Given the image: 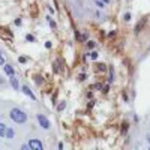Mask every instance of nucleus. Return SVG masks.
I'll use <instances>...</instances> for the list:
<instances>
[{
    "label": "nucleus",
    "instance_id": "obj_1",
    "mask_svg": "<svg viewBox=\"0 0 150 150\" xmlns=\"http://www.w3.org/2000/svg\"><path fill=\"white\" fill-rule=\"evenodd\" d=\"M9 117H11V120L14 122V123H17V125H24L27 122V114H26V111H23L21 108H12L11 111H9Z\"/></svg>",
    "mask_w": 150,
    "mask_h": 150
},
{
    "label": "nucleus",
    "instance_id": "obj_2",
    "mask_svg": "<svg viewBox=\"0 0 150 150\" xmlns=\"http://www.w3.org/2000/svg\"><path fill=\"white\" fill-rule=\"evenodd\" d=\"M36 120H38L39 126H41L44 131H48L50 128H51V122H50L48 117H47L45 114H42V112H38V114H36Z\"/></svg>",
    "mask_w": 150,
    "mask_h": 150
},
{
    "label": "nucleus",
    "instance_id": "obj_3",
    "mask_svg": "<svg viewBox=\"0 0 150 150\" xmlns=\"http://www.w3.org/2000/svg\"><path fill=\"white\" fill-rule=\"evenodd\" d=\"M27 144H29V147H30L32 150H44L42 141L38 140V138H30V140L27 141Z\"/></svg>",
    "mask_w": 150,
    "mask_h": 150
},
{
    "label": "nucleus",
    "instance_id": "obj_4",
    "mask_svg": "<svg viewBox=\"0 0 150 150\" xmlns=\"http://www.w3.org/2000/svg\"><path fill=\"white\" fill-rule=\"evenodd\" d=\"M9 84H11V87H12L15 92L21 90V84H20V81H18L17 77H9Z\"/></svg>",
    "mask_w": 150,
    "mask_h": 150
},
{
    "label": "nucleus",
    "instance_id": "obj_5",
    "mask_svg": "<svg viewBox=\"0 0 150 150\" xmlns=\"http://www.w3.org/2000/svg\"><path fill=\"white\" fill-rule=\"evenodd\" d=\"M21 92H23L24 95H26V96H29V98L32 99V101H36V96H35V93L30 90V87H29V86H26V84L21 86Z\"/></svg>",
    "mask_w": 150,
    "mask_h": 150
},
{
    "label": "nucleus",
    "instance_id": "obj_6",
    "mask_svg": "<svg viewBox=\"0 0 150 150\" xmlns=\"http://www.w3.org/2000/svg\"><path fill=\"white\" fill-rule=\"evenodd\" d=\"M3 72L6 74V75H9V77H15V69H14V66H11V65H5L3 66Z\"/></svg>",
    "mask_w": 150,
    "mask_h": 150
},
{
    "label": "nucleus",
    "instance_id": "obj_7",
    "mask_svg": "<svg viewBox=\"0 0 150 150\" xmlns=\"http://www.w3.org/2000/svg\"><path fill=\"white\" fill-rule=\"evenodd\" d=\"M6 140H14L15 138V131H14V128H11V126H8V131H6V137H5Z\"/></svg>",
    "mask_w": 150,
    "mask_h": 150
},
{
    "label": "nucleus",
    "instance_id": "obj_8",
    "mask_svg": "<svg viewBox=\"0 0 150 150\" xmlns=\"http://www.w3.org/2000/svg\"><path fill=\"white\" fill-rule=\"evenodd\" d=\"M146 21H147V18H141V21H140V23H137V26H135V33H137V35H138V33L141 32V29L144 27Z\"/></svg>",
    "mask_w": 150,
    "mask_h": 150
},
{
    "label": "nucleus",
    "instance_id": "obj_9",
    "mask_svg": "<svg viewBox=\"0 0 150 150\" xmlns=\"http://www.w3.org/2000/svg\"><path fill=\"white\" fill-rule=\"evenodd\" d=\"M6 131H8V126L5 123L0 122V138H5V137H6Z\"/></svg>",
    "mask_w": 150,
    "mask_h": 150
},
{
    "label": "nucleus",
    "instance_id": "obj_10",
    "mask_svg": "<svg viewBox=\"0 0 150 150\" xmlns=\"http://www.w3.org/2000/svg\"><path fill=\"white\" fill-rule=\"evenodd\" d=\"M95 69H96L98 72H105V71H107V65H104V63H96V65H95Z\"/></svg>",
    "mask_w": 150,
    "mask_h": 150
},
{
    "label": "nucleus",
    "instance_id": "obj_11",
    "mask_svg": "<svg viewBox=\"0 0 150 150\" xmlns=\"http://www.w3.org/2000/svg\"><path fill=\"white\" fill-rule=\"evenodd\" d=\"M47 21H48V24H50V27H51L53 30H56L57 29V24H56V21L51 18V17H47Z\"/></svg>",
    "mask_w": 150,
    "mask_h": 150
},
{
    "label": "nucleus",
    "instance_id": "obj_12",
    "mask_svg": "<svg viewBox=\"0 0 150 150\" xmlns=\"http://www.w3.org/2000/svg\"><path fill=\"white\" fill-rule=\"evenodd\" d=\"M108 69H110V77H108V84H111L112 81H114V69H112V66H110Z\"/></svg>",
    "mask_w": 150,
    "mask_h": 150
},
{
    "label": "nucleus",
    "instance_id": "obj_13",
    "mask_svg": "<svg viewBox=\"0 0 150 150\" xmlns=\"http://www.w3.org/2000/svg\"><path fill=\"white\" fill-rule=\"evenodd\" d=\"M65 108H66V101H60V104L57 105V108H56V110H57L59 112H62Z\"/></svg>",
    "mask_w": 150,
    "mask_h": 150
},
{
    "label": "nucleus",
    "instance_id": "obj_14",
    "mask_svg": "<svg viewBox=\"0 0 150 150\" xmlns=\"http://www.w3.org/2000/svg\"><path fill=\"white\" fill-rule=\"evenodd\" d=\"M87 56L90 57V60H96V59L99 57V53H98V51H95V50H93V51H90V53L87 54Z\"/></svg>",
    "mask_w": 150,
    "mask_h": 150
},
{
    "label": "nucleus",
    "instance_id": "obj_15",
    "mask_svg": "<svg viewBox=\"0 0 150 150\" xmlns=\"http://www.w3.org/2000/svg\"><path fill=\"white\" fill-rule=\"evenodd\" d=\"M86 45H87V48H89L90 51H93L95 47H96V42H93V41H87V42H86Z\"/></svg>",
    "mask_w": 150,
    "mask_h": 150
},
{
    "label": "nucleus",
    "instance_id": "obj_16",
    "mask_svg": "<svg viewBox=\"0 0 150 150\" xmlns=\"http://www.w3.org/2000/svg\"><path fill=\"white\" fill-rule=\"evenodd\" d=\"M33 78H35V83H36L38 86H41V84L44 83V78L41 77V75H35V77H33Z\"/></svg>",
    "mask_w": 150,
    "mask_h": 150
},
{
    "label": "nucleus",
    "instance_id": "obj_17",
    "mask_svg": "<svg viewBox=\"0 0 150 150\" xmlns=\"http://www.w3.org/2000/svg\"><path fill=\"white\" fill-rule=\"evenodd\" d=\"M26 41H27V42H36V38H35L33 35L27 33V35H26Z\"/></svg>",
    "mask_w": 150,
    "mask_h": 150
},
{
    "label": "nucleus",
    "instance_id": "obj_18",
    "mask_svg": "<svg viewBox=\"0 0 150 150\" xmlns=\"http://www.w3.org/2000/svg\"><path fill=\"white\" fill-rule=\"evenodd\" d=\"M78 80H80V81H86V80H87V75H86L84 72L78 74Z\"/></svg>",
    "mask_w": 150,
    "mask_h": 150
},
{
    "label": "nucleus",
    "instance_id": "obj_19",
    "mask_svg": "<svg viewBox=\"0 0 150 150\" xmlns=\"http://www.w3.org/2000/svg\"><path fill=\"white\" fill-rule=\"evenodd\" d=\"M95 3L98 5V8H101V9H104V8H105V3H104V2H101V0H95Z\"/></svg>",
    "mask_w": 150,
    "mask_h": 150
},
{
    "label": "nucleus",
    "instance_id": "obj_20",
    "mask_svg": "<svg viewBox=\"0 0 150 150\" xmlns=\"http://www.w3.org/2000/svg\"><path fill=\"white\" fill-rule=\"evenodd\" d=\"M0 65H2V66H5V65H6V60H5V57H3L2 51H0Z\"/></svg>",
    "mask_w": 150,
    "mask_h": 150
},
{
    "label": "nucleus",
    "instance_id": "obj_21",
    "mask_svg": "<svg viewBox=\"0 0 150 150\" xmlns=\"http://www.w3.org/2000/svg\"><path fill=\"white\" fill-rule=\"evenodd\" d=\"M53 72L54 74H59V65H57V62H54V63H53Z\"/></svg>",
    "mask_w": 150,
    "mask_h": 150
},
{
    "label": "nucleus",
    "instance_id": "obj_22",
    "mask_svg": "<svg viewBox=\"0 0 150 150\" xmlns=\"http://www.w3.org/2000/svg\"><path fill=\"white\" fill-rule=\"evenodd\" d=\"M27 57H24V56H21V57H18V62H20V63H27Z\"/></svg>",
    "mask_w": 150,
    "mask_h": 150
},
{
    "label": "nucleus",
    "instance_id": "obj_23",
    "mask_svg": "<svg viewBox=\"0 0 150 150\" xmlns=\"http://www.w3.org/2000/svg\"><path fill=\"white\" fill-rule=\"evenodd\" d=\"M123 20L125 21H131V14H129V12H126V14L123 15Z\"/></svg>",
    "mask_w": 150,
    "mask_h": 150
},
{
    "label": "nucleus",
    "instance_id": "obj_24",
    "mask_svg": "<svg viewBox=\"0 0 150 150\" xmlns=\"http://www.w3.org/2000/svg\"><path fill=\"white\" fill-rule=\"evenodd\" d=\"M92 89H101V90H102V84H101V83H96V84L92 86Z\"/></svg>",
    "mask_w": 150,
    "mask_h": 150
},
{
    "label": "nucleus",
    "instance_id": "obj_25",
    "mask_svg": "<svg viewBox=\"0 0 150 150\" xmlns=\"http://www.w3.org/2000/svg\"><path fill=\"white\" fill-rule=\"evenodd\" d=\"M122 126H123V128H122V132H128V128H129V125H128V123H123Z\"/></svg>",
    "mask_w": 150,
    "mask_h": 150
},
{
    "label": "nucleus",
    "instance_id": "obj_26",
    "mask_svg": "<svg viewBox=\"0 0 150 150\" xmlns=\"http://www.w3.org/2000/svg\"><path fill=\"white\" fill-rule=\"evenodd\" d=\"M20 150H32V149L29 147V144H23V146L20 147Z\"/></svg>",
    "mask_w": 150,
    "mask_h": 150
},
{
    "label": "nucleus",
    "instance_id": "obj_27",
    "mask_svg": "<svg viewBox=\"0 0 150 150\" xmlns=\"http://www.w3.org/2000/svg\"><path fill=\"white\" fill-rule=\"evenodd\" d=\"M87 39H89V35H87V32L83 33V42H87Z\"/></svg>",
    "mask_w": 150,
    "mask_h": 150
},
{
    "label": "nucleus",
    "instance_id": "obj_28",
    "mask_svg": "<svg viewBox=\"0 0 150 150\" xmlns=\"http://www.w3.org/2000/svg\"><path fill=\"white\" fill-rule=\"evenodd\" d=\"M51 47H53L51 41H47V42H45V48H47V50H50V48H51Z\"/></svg>",
    "mask_w": 150,
    "mask_h": 150
},
{
    "label": "nucleus",
    "instance_id": "obj_29",
    "mask_svg": "<svg viewBox=\"0 0 150 150\" xmlns=\"http://www.w3.org/2000/svg\"><path fill=\"white\" fill-rule=\"evenodd\" d=\"M14 23H15V26H21V23H23V20H21V18H17V20H15Z\"/></svg>",
    "mask_w": 150,
    "mask_h": 150
},
{
    "label": "nucleus",
    "instance_id": "obj_30",
    "mask_svg": "<svg viewBox=\"0 0 150 150\" xmlns=\"http://www.w3.org/2000/svg\"><path fill=\"white\" fill-rule=\"evenodd\" d=\"M123 99H125V102H129V96L126 95V92L123 93Z\"/></svg>",
    "mask_w": 150,
    "mask_h": 150
},
{
    "label": "nucleus",
    "instance_id": "obj_31",
    "mask_svg": "<svg viewBox=\"0 0 150 150\" xmlns=\"http://www.w3.org/2000/svg\"><path fill=\"white\" fill-rule=\"evenodd\" d=\"M108 90H110V86H105V87H102V92H104V93H108Z\"/></svg>",
    "mask_w": 150,
    "mask_h": 150
},
{
    "label": "nucleus",
    "instance_id": "obj_32",
    "mask_svg": "<svg viewBox=\"0 0 150 150\" xmlns=\"http://www.w3.org/2000/svg\"><path fill=\"white\" fill-rule=\"evenodd\" d=\"M5 84H6L5 78H3V77H0V86H5Z\"/></svg>",
    "mask_w": 150,
    "mask_h": 150
},
{
    "label": "nucleus",
    "instance_id": "obj_33",
    "mask_svg": "<svg viewBox=\"0 0 150 150\" xmlns=\"http://www.w3.org/2000/svg\"><path fill=\"white\" fill-rule=\"evenodd\" d=\"M87 98H89V99H92L93 98V92H87V95H86Z\"/></svg>",
    "mask_w": 150,
    "mask_h": 150
},
{
    "label": "nucleus",
    "instance_id": "obj_34",
    "mask_svg": "<svg viewBox=\"0 0 150 150\" xmlns=\"http://www.w3.org/2000/svg\"><path fill=\"white\" fill-rule=\"evenodd\" d=\"M146 141L150 144V134H146Z\"/></svg>",
    "mask_w": 150,
    "mask_h": 150
},
{
    "label": "nucleus",
    "instance_id": "obj_35",
    "mask_svg": "<svg viewBox=\"0 0 150 150\" xmlns=\"http://www.w3.org/2000/svg\"><path fill=\"white\" fill-rule=\"evenodd\" d=\"M48 11H50V14H54V9L51 6H48Z\"/></svg>",
    "mask_w": 150,
    "mask_h": 150
},
{
    "label": "nucleus",
    "instance_id": "obj_36",
    "mask_svg": "<svg viewBox=\"0 0 150 150\" xmlns=\"http://www.w3.org/2000/svg\"><path fill=\"white\" fill-rule=\"evenodd\" d=\"M59 150H63V143H59Z\"/></svg>",
    "mask_w": 150,
    "mask_h": 150
},
{
    "label": "nucleus",
    "instance_id": "obj_37",
    "mask_svg": "<svg viewBox=\"0 0 150 150\" xmlns=\"http://www.w3.org/2000/svg\"><path fill=\"white\" fill-rule=\"evenodd\" d=\"M102 2H104V3H110V0H102Z\"/></svg>",
    "mask_w": 150,
    "mask_h": 150
},
{
    "label": "nucleus",
    "instance_id": "obj_38",
    "mask_svg": "<svg viewBox=\"0 0 150 150\" xmlns=\"http://www.w3.org/2000/svg\"><path fill=\"white\" fill-rule=\"evenodd\" d=\"M149 150H150V146H149Z\"/></svg>",
    "mask_w": 150,
    "mask_h": 150
},
{
    "label": "nucleus",
    "instance_id": "obj_39",
    "mask_svg": "<svg viewBox=\"0 0 150 150\" xmlns=\"http://www.w3.org/2000/svg\"><path fill=\"white\" fill-rule=\"evenodd\" d=\"M149 50H150V48H149Z\"/></svg>",
    "mask_w": 150,
    "mask_h": 150
}]
</instances>
